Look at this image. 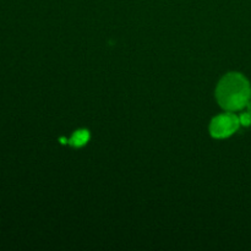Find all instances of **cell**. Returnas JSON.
Wrapping results in <instances>:
<instances>
[{
    "mask_svg": "<svg viewBox=\"0 0 251 251\" xmlns=\"http://www.w3.org/2000/svg\"><path fill=\"white\" fill-rule=\"evenodd\" d=\"M250 97V83L242 74H227L221 78L216 88V98L218 104L228 112H235L247 107Z\"/></svg>",
    "mask_w": 251,
    "mask_h": 251,
    "instance_id": "obj_1",
    "label": "cell"
},
{
    "mask_svg": "<svg viewBox=\"0 0 251 251\" xmlns=\"http://www.w3.org/2000/svg\"><path fill=\"white\" fill-rule=\"evenodd\" d=\"M247 108H248V113H250V114H251V100H249V103L247 104Z\"/></svg>",
    "mask_w": 251,
    "mask_h": 251,
    "instance_id": "obj_5",
    "label": "cell"
},
{
    "mask_svg": "<svg viewBox=\"0 0 251 251\" xmlns=\"http://www.w3.org/2000/svg\"><path fill=\"white\" fill-rule=\"evenodd\" d=\"M239 122H240V125H243V126H250L251 125V114L250 113H243L242 115L239 117Z\"/></svg>",
    "mask_w": 251,
    "mask_h": 251,
    "instance_id": "obj_4",
    "label": "cell"
},
{
    "mask_svg": "<svg viewBox=\"0 0 251 251\" xmlns=\"http://www.w3.org/2000/svg\"><path fill=\"white\" fill-rule=\"evenodd\" d=\"M88 139H90V134H88L87 130H78V131H76L75 134L73 135V137L69 140V144H70L71 146L80 147L83 146L85 144H87Z\"/></svg>",
    "mask_w": 251,
    "mask_h": 251,
    "instance_id": "obj_3",
    "label": "cell"
},
{
    "mask_svg": "<svg viewBox=\"0 0 251 251\" xmlns=\"http://www.w3.org/2000/svg\"><path fill=\"white\" fill-rule=\"evenodd\" d=\"M239 117L232 113H226L213 118L210 124V132L216 139H226L234 134L239 129Z\"/></svg>",
    "mask_w": 251,
    "mask_h": 251,
    "instance_id": "obj_2",
    "label": "cell"
}]
</instances>
